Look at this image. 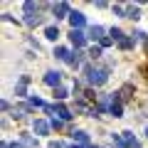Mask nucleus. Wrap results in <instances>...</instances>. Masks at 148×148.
<instances>
[{"mask_svg": "<svg viewBox=\"0 0 148 148\" xmlns=\"http://www.w3.org/2000/svg\"><path fill=\"white\" fill-rule=\"evenodd\" d=\"M109 114H114V116H123V111H121V101H119V96H116V94L111 96V104H109Z\"/></svg>", "mask_w": 148, "mask_h": 148, "instance_id": "0eeeda50", "label": "nucleus"}, {"mask_svg": "<svg viewBox=\"0 0 148 148\" xmlns=\"http://www.w3.org/2000/svg\"><path fill=\"white\" fill-rule=\"evenodd\" d=\"M69 22H72V30H82V27L86 25L84 15H82V12H77V10H74L72 15H69Z\"/></svg>", "mask_w": 148, "mask_h": 148, "instance_id": "20e7f679", "label": "nucleus"}, {"mask_svg": "<svg viewBox=\"0 0 148 148\" xmlns=\"http://www.w3.org/2000/svg\"><path fill=\"white\" fill-rule=\"evenodd\" d=\"M54 96H57V99L62 101V99H67V96H69V91L64 89V86H57V89H54Z\"/></svg>", "mask_w": 148, "mask_h": 148, "instance_id": "f3484780", "label": "nucleus"}, {"mask_svg": "<svg viewBox=\"0 0 148 148\" xmlns=\"http://www.w3.org/2000/svg\"><path fill=\"white\" fill-rule=\"evenodd\" d=\"M72 148H82V146H77V143H74V146H72Z\"/></svg>", "mask_w": 148, "mask_h": 148, "instance_id": "7c9ffc66", "label": "nucleus"}, {"mask_svg": "<svg viewBox=\"0 0 148 148\" xmlns=\"http://www.w3.org/2000/svg\"><path fill=\"white\" fill-rule=\"evenodd\" d=\"M119 47H121V49H131L133 47V40H131V37H123L121 42H119Z\"/></svg>", "mask_w": 148, "mask_h": 148, "instance_id": "a211bd4d", "label": "nucleus"}, {"mask_svg": "<svg viewBox=\"0 0 148 148\" xmlns=\"http://www.w3.org/2000/svg\"><path fill=\"white\" fill-rule=\"evenodd\" d=\"M123 148H141V143H138V138H133L131 133H123Z\"/></svg>", "mask_w": 148, "mask_h": 148, "instance_id": "9d476101", "label": "nucleus"}, {"mask_svg": "<svg viewBox=\"0 0 148 148\" xmlns=\"http://www.w3.org/2000/svg\"><path fill=\"white\" fill-rule=\"evenodd\" d=\"M111 42H114V40H111V37H101V40H99V45H101V47H109Z\"/></svg>", "mask_w": 148, "mask_h": 148, "instance_id": "bb28decb", "label": "nucleus"}, {"mask_svg": "<svg viewBox=\"0 0 148 148\" xmlns=\"http://www.w3.org/2000/svg\"><path fill=\"white\" fill-rule=\"evenodd\" d=\"M69 40H72L74 47H84V45H86V37H84L82 30H72V32H69Z\"/></svg>", "mask_w": 148, "mask_h": 148, "instance_id": "7ed1b4c3", "label": "nucleus"}, {"mask_svg": "<svg viewBox=\"0 0 148 148\" xmlns=\"http://www.w3.org/2000/svg\"><path fill=\"white\" fill-rule=\"evenodd\" d=\"M27 82H30V77L25 74V77H22V79L15 84V94H17V96H25V86H27Z\"/></svg>", "mask_w": 148, "mask_h": 148, "instance_id": "9b49d317", "label": "nucleus"}, {"mask_svg": "<svg viewBox=\"0 0 148 148\" xmlns=\"http://www.w3.org/2000/svg\"><path fill=\"white\" fill-rule=\"evenodd\" d=\"M126 17H131V20H136V17H138V8H136V5H131V8L126 10Z\"/></svg>", "mask_w": 148, "mask_h": 148, "instance_id": "5701e85b", "label": "nucleus"}, {"mask_svg": "<svg viewBox=\"0 0 148 148\" xmlns=\"http://www.w3.org/2000/svg\"><path fill=\"white\" fill-rule=\"evenodd\" d=\"M67 62L72 64L74 69H77V67H79V64H82V57H79V52H72V54H69V59H67Z\"/></svg>", "mask_w": 148, "mask_h": 148, "instance_id": "2eb2a0df", "label": "nucleus"}, {"mask_svg": "<svg viewBox=\"0 0 148 148\" xmlns=\"http://www.w3.org/2000/svg\"><path fill=\"white\" fill-rule=\"evenodd\" d=\"M59 82H62V74H59V72H47V74H45V84H47V86H54V89H57Z\"/></svg>", "mask_w": 148, "mask_h": 148, "instance_id": "39448f33", "label": "nucleus"}, {"mask_svg": "<svg viewBox=\"0 0 148 148\" xmlns=\"http://www.w3.org/2000/svg\"><path fill=\"white\" fill-rule=\"evenodd\" d=\"M131 91H133V86H131V84H126V86H123V89L116 94V96H119V101H128V99H131Z\"/></svg>", "mask_w": 148, "mask_h": 148, "instance_id": "ddd939ff", "label": "nucleus"}, {"mask_svg": "<svg viewBox=\"0 0 148 148\" xmlns=\"http://www.w3.org/2000/svg\"><path fill=\"white\" fill-rule=\"evenodd\" d=\"M25 114H27V106H17V109H15V116L17 119H22Z\"/></svg>", "mask_w": 148, "mask_h": 148, "instance_id": "b1692460", "label": "nucleus"}, {"mask_svg": "<svg viewBox=\"0 0 148 148\" xmlns=\"http://www.w3.org/2000/svg\"><path fill=\"white\" fill-rule=\"evenodd\" d=\"M22 146H27V148H37V141H35V138H30V136H22Z\"/></svg>", "mask_w": 148, "mask_h": 148, "instance_id": "412c9836", "label": "nucleus"}, {"mask_svg": "<svg viewBox=\"0 0 148 148\" xmlns=\"http://www.w3.org/2000/svg\"><path fill=\"white\" fill-rule=\"evenodd\" d=\"M45 35H47V40H57V37H59V30H57V27H47Z\"/></svg>", "mask_w": 148, "mask_h": 148, "instance_id": "6ab92c4d", "label": "nucleus"}, {"mask_svg": "<svg viewBox=\"0 0 148 148\" xmlns=\"http://www.w3.org/2000/svg\"><path fill=\"white\" fill-rule=\"evenodd\" d=\"M54 114H57V116L62 119V121H69V119L74 116V114H72V111H69L64 104H54Z\"/></svg>", "mask_w": 148, "mask_h": 148, "instance_id": "423d86ee", "label": "nucleus"}, {"mask_svg": "<svg viewBox=\"0 0 148 148\" xmlns=\"http://www.w3.org/2000/svg\"><path fill=\"white\" fill-rule=\"evenodd\" d=\"M89 57H94V59L101 57V47H91V49H89Z\"/></svg>", "mask_w": 148, "mask_h": 148, "instance_id": "393cba45", "label": "nucleus"}, {"mask_svg": "<svg viewBox=\"0 0 148 148\" xmlns=\"http://www.w3.org/2000/svg\"><path fill=\"white\" fill-rule=\"evenodd\" d=\"M72 136L77 138V141H79V143H89V136H86L84 131H72Z\"/></svg>", "mask_w": 148, "mask_h": 148, "instance_id": "dca6fc26", "label": "nucleus"}, {"mask_svg": "<svg viewBox=\"0 0 148 148\" xmlns=\"http://www.w3.org/2000/svg\"><path fill=\"white\" fill-rule=\"evenodd\" d=\"M84 72H86V82H89L91 86H99V84H104V82L109 79V72H106V69H94V67H86Z\"/></svg>", "mask_w": 148, "mask_h": 148, "instance_id": "f257e3e1", "label": "nucleus"}, {"mask_svg": "<svg viewBox=\"0 0 148 148\" xmlns=\"http://www.w3.org/2000/svg\"><path fill=\"white\" fill-rule=\"evenodd\" d=\"M0 148H10V143H3V146H0Z\"/></svg>", "mask_w": 148, "mask_h": 148, "instance_id": "c756f323", "label": "nucleus"}, {"mask_svg": "<svg viewBox=\"0 0 148 148\" xmlns=\"http://www.w3.org/2000/svg\"><path fill=\"white\" fill-rule=\"evenodd\" d=\"M69 54H72V52H69V49H64V47H57V49H54V57H57V59H64V62L69 59Z\"/></svg>", "mask_w": 148, "mask_h": 148, "instance_id": "4468645a", "label": "nucleus"}, {"mask_svg": "<svg viewBox=\"0 0 148 148\" xmlns=\"http://www.w3.org/2000/svg\"><path fill=\"white\" fill-rule=\"evenodd\" d=\"M89 148H99V146H89Z\"/></svg>", "mask_w": 148, "mask_h": 148, "instance_id": "2f4dec72", "label": "nucleus"}, {"mask_svg": "<svg viewBox=\"0 0 148 148\" xmlns=\"http://www.w3.org/2000/svg\"><path fill=\"white\" fill-rule=\"evenodd\" d=\"M30 106H40V109H45L47 104H45V101L40 99V96H30Z\"/></svg>", "mask_w": 148, "mask_h": 148, "instance_id": "aec40b11", "label": "nucleus"}, {"mask_svg": "<svg viewBox=\"0 0 148 148\" xmlns=\"http://www.w3.org/2000/svg\"><path fill=\"white\" fill-rule=\"evenodd\" d=\"M146 133H148V131H146Z\"/></svg>", "mask_w": 148, "mask_h": 148, "instance_id": "473e14b6", "label": "nucleus"}, {"mask_svg": "<svg viewBox=\"0 0 148 148\" xmlns=\"http://www.w3.org/2000/svg\"><path fill=\"white\" fill-rule=\"evenodd\" d=\"M114 12H116V15H119V17H126V10H123V8H121V5H114Z\"/></svg>", "mask_w": 148, "mask_h": 148, "instance_id": "a878e982", "label": "nucleus"}, {"mask_svg": "<svg viewBox=\"0 0 148 148\" xmlns=\"http://www.w3.org/2000/svg\"><path fill=\"white\" fill-rule=\"evenodd\" d=\"M49 126H52V123L42 121V119H37V121H35V133H40V136H47V133H49Z\"/></svg>", "mask_w": 148, "mask_h": 148, "instance_id": "6e6552de", "label": "nucleus"}, {"mask_svg": "<svg viewBox=\"0 0 148 148\" xmlns=\"http://www.w3.org/2000/svg\"><path fill=\"white\" fill-rule=\"evenodd\" d=\"M52 126H54V128H62L64 123H62V119H54V116H52Z\"/></svg>", "mask_w": 148, "mask_h": 148, "instance_id": "cd10ccee", "label": "nucleus"}, {"mask_svg": "<svg viewBox=\"0 0 148 148\" xmlns=\"http://www.w3.org/2000/svg\"><path fill=\"white\" fill-rule=\"evenodd\" d=\"M109 35H111V40H119V42H121V40H123V32L119 30V27H114V30H111Z\"/></svg>", "mask_w": 148, "mask_h": 148, "instance_id": "4be33fe9", "label": "nucleus"}, {"mask_svg": "<svg viewBox=\"0 0 148 148\" xmlns=\"http://www.w3.org/2000/svg\"><path fill=\"white\" fill-rule=\"evenodd\" d=\"M54 15L57 17H69L72 15V12H69V5L67 3H57V5H54Z\"/></svg>", "mask_w": 148, "mask_h": 148, "instance_id": "1a4fd4ad", "label": "nucleus"}, {"mask_svg": "<svg viewBox=\"0 0 148 148\" xmlns=\"http://www.w3.org/2000/svg\"><path fill=\"white\" fill-rule=\"evenodd\" d=\"M25 22L30 27H35L40 22V15H37V5L35 3H25Z\"/></svg>", "mask_w": 148, "mask_h": 148, "instance_id": "f03ea898", "label": "nucleus"}, {"mask_svg": "<svg viewBox=\"0 0 148 148\" xmlns=\"http://www.w3.org/2000/svg\"><path fill=\"white\" fill-rule=\"evenodd\" d=\"M89 37H91V40H101V37H104V27L91 25V27H89Z\"/></svg>", "mask_w": 148, "mask_h": 148, "instance_id": "f8f14e48", "label": "nucleus"}, {"mask_svg": "<svg viewBox=\"0 0 148 148\" xmlns=\"http://www.w3.org/2000/svg\"><path fill=\"white\" fill-rule=\"evenodd\" d=\"M49 148H64V146H62L59 141H52V143H49Z\"/></svg>", "mask_w": 148, "mask_h": 148, "instance_id": "c85d7f7f", "label": "nucleus"}]
</instances>
